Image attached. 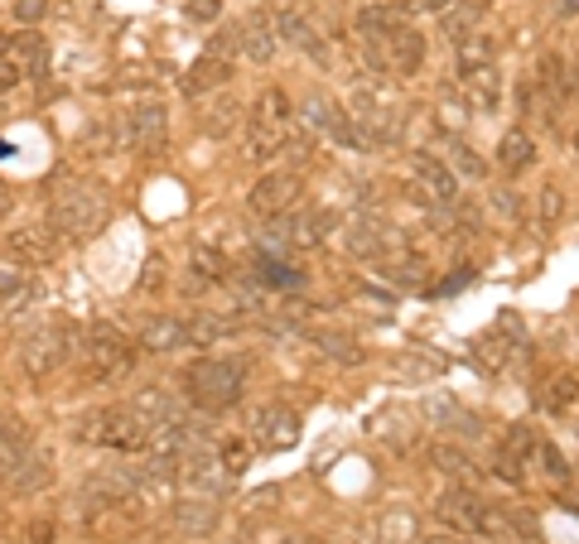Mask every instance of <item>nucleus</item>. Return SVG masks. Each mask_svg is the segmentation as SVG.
<instances>
[{
    "label": "nucleus",
    "mask_w": 579,
    "mask_h": 544,
    "mask_svg": "<svg viewBox=\"0 0 579 544\" xmlns=\"http://www.w3.org/2000/svg\"><path fill=\"white\" fill-rule=\"evenodd\" d=\"M150 429L155 424L140 415L136 405H97V409H82L72 419V434L82 438L87 448H101V453H121V458H140L150 448Z\"/></svg>",
    "instance_id": "f257e3e1"
},
{
    "label": "nucleus",
    "mask_w": 579,
    "mask_h": 544,
    "mask_svg": "<svg viewBox=\"0 0 579 544\" xmlns=\"http://www.w3.org/2000/svg\"><path fill=\"white\" fill-rule=\"evenodd\" d=\"M246 390V362L242 357H198L184 366V395L203 415L232 409Z\"/></svg>",
    "instance_id": "f03ea898"
},
{
    "label": "nucleus",
    "mask_w": 579,
    "mask_h": 544,
    "mask_svg": "<svg viewBox=\"0 0 579 544\" xmlns=\"http://www.w3.org/2000/svg\"><path fill=\"white\" fill-rule=\"evenodd\" d=\"M78 372L87 386H121L136 372V343H126L121 333L101 323L78 343Z\"/></svg>",
    "instance_id": "7ed1b4c3"
},
{
    "label": "nucleus",
    "mask_w": 579,
    "mask_h": 544,
    "mask_svg": "<svg viewBox=\"0 0 579 544\" xmlns=\"http://www.w3.org/2000/svg\"><path fill=\"white\" fill-rule=\"evenodd\" d=\"M101 222H107V198H101V188L68 184V188H58L53 202H49V231L58 237V246L87 241Z\"/></svg>",
    "instance_id": "20e7f679"
},
{
    "label": "nucleus",
    "mask_w": 579,
    "mask_h": 544,
    "mask_svg": "<svg viewBox=\"0 0 579 544\" xmlns=\"http://www.w3.org/2000/svg\"><path fill=\"white\" fill-rule=\"evenodd\" d=\"M78 357V328L72 323H39V328H29L20 337V366L29 380H49L58 376L63 366Z\"/></svg>",
    "instance_id": "39448f33"
},
{
    "label": "nucleus",
    "mask_w": 579,
    "mask_h": 544,
    "mask_svg": "<svg viewBox=\"0 0 579 544\" xmlns=\"http://www.w3.org/2000/svg\"><path fill=\"white\" fill-rule=\"evenodd\" d=\"M362 53H367V63L382 72V78H415V72L425 68V34H420L415 24H401L396 34L362 43Z\"/></svg>",
    "instance_id": "423d86ee"
},
{
    "label": "nucleus",
    "mask_w": 579,
    "mask_h": 544,
    "mask_svg": "<svg viewBox=\"0 0 579 544\" xmlns=\"http://www.w3.org/2000/svg\"><path fill=\"white\" fill-rule=\"evenodd\" d=\"M116 136H121L126 150L155 159L159 150H165V136H169V111H165V101H140V107H130L121 121H116Z\"/></svg>",
    "instance_id": "0eeeda50"
},
{
    "label": "nucleus",
    "mask_w": 579,
    "mask_h": 544,
    "mask_svg": "<svg viewBox=\"0 0 579 544\" xmlns=\"http://www.w3.org/2000/svg\"><path fill=\"white\" fill-rule=\"evenodd\" d=\"M300 194H304V179L295 169H266L252 184V194H246V208H252L256 217H266V222H275V217L300 208Z\"/></svg>",
    "instance_id": "6e6552de"
},
{
    "label": "nucleus",
    "mask_w": 579,
    "mask_h": 544,
    "mask_svg": "<svg viewBox=\"0 0 579 544\" xmlns=\"http://www.w3.org/2000/svg\"><path fill=\"white\" fill-rule=\"evenodd\" d=\"M179 482L188 492H198V496H223L237 487V473L227 467V458L217 448H194V453H184L179 458Z\"/></svg>",
    "instance_id": "1a4fd4ad"
},
{
    "label": "nucleus",
    "mask_w": 579,
    "mask_h": 544,
    "mask_svg": "<svg viewBox=\"0 0 579 544\" xmlns=\"http://www.w3.org/2000/svg\"><path fill=\"white\" fill-rule=\"evenodd\" d=\"M411 184H415V194L434 202V208H454L459 202V174L454 165H449L444 155H434V150H415L411 155Z\"/></svg>",
    "instance_id": "9d476101"
},
{
    "label": "nucleus",
    "mask_w": 579,
    "mask_h": 544,
    "mask_svg": "<svg viewBox=\"0 0 579 544\" xmlns=\"http://www.w3.org/2000/svg\"><path fill=\"white\" fill-rule=\"evenodd\" d=\"M300 116H304V126H310L314 136H324L333 145H343V150H353V111H343L328 92H310V97H304L300 101Z\"/></svg>",
    "instance_id": "9b49d317"
},
{
    "label": "nucleus",
    "mask_w": 579,
    "mask_h": 544,
    "mask_svg": "<svg viewBox=\"0 0 579 544\" xmlns=\"http://www.w3.org/2000/svg\"><path fill=\"white\" fill-rule=\"evenodd\" d=\"M281 222V217H275ZM338 227V217L324 212V208H295L285 212L281 222V246H295V251H318V246L328 241V231Z\"/></svg>",
    "instance_id": "f8f14e48"
},
{
    "label": "nucleus",
    "mask_w": 579,
    "mask_h": 544,
    "mask_svg": "<svg viewBox=\"0 0 579 544\" xmlns=\"http://www.w3.org/2000/svg\"><path fill=\"white\" fill-rule=\"evenodd\" d=\"M136 347H140V352H155V357H169V352H188V347H194L188 318H174V314H150V318H140Z\"/></svg>",
    "instance_id": "ddd939ff"
},
{
    "label": "nucleus",
    "mask_w": 579,
    "mask_h": 544,
    "mask_svg": "<svg viewBox=\"0 0 579 544\" xmlns=\"http://www.w3.org/2000/svg\"><path fill=\"white\" fill-rule=\"evenodd\" d=\"M252 444L256 448H295L300 444V415L290 405H261L256 419H252Z\"/></svg>",
    "instance_id": "4468645a"
},
{
    "label": "nucleus",
    "mask_w": 579,
    "mask_h": 544,
    "mask_svg": "<svg viewBox=\"0 0 579 544\" xmlns=\"http://www.w3.org/2000/svg\"><path fill=\"white\" fill-rule=\"evenodd\" d=\"M237 49L246 63H271L281 53V34H275V14L271 10H252L237 20Z\"/></svg>",
    "instance_id": "2eb2a0df"
},
{
    "label": "nucleus",
    "mask_w": 579,
    "mask_h": 544,
    "mask_svg": "<svg viewBox=\"0 0 579 544\" xmlns=\"http://www.w3.org/2000/svg\"><path fill=\"white\" fill-rule=\"evenodd\" d=\"M275 34H281V43H290L295 53L310 58V63H318V68L333 63V49H328L324 39H318V29L304 20L300 10H275Z\"/></svg>",
    "instance_id": "dca6fc26"
},
{
    "label": "nucleus",
    "mask_w": 579,
    "mask_h": 544,
    "mask_svg": "<svg viewBox=\"0 0 579 544\" xmlns=\"http://www.w3.org/2000/svg\"><path fill=\"white\" fill-rule=\"evenodd\" d=\"M386 241H391L386 222H382V217H367V212H357L353 222H347V231H343L347 256L362 260V266H382V260H386Z\"/></svg>",
    "instance_id": "f3484780"
},
{
    "label": "nucleus",
    "mask_w": 579,
    "mask_h": 544,
    "mask_svg": "<svg viewBox=\"0 0 579 544\" xmlns=\"http://www.w3.org/2000/svg\"><path fill=\"white\" fill-rule=\"evenodd\" d=\"M174 531L188 535V540H208L217 525H223V502L217 496H184V502H174Z\"/></svg>",
    "instance_id": "a211bd4d"
},
{
    "label": "nucleus",
    "mask_w": 579,
    "mask_h": 544,
    "mask_svg": "<svg viewBox=\"0 0 579 544\" xmlns=\"http://www.w3.org/2000/svg\"><path fill=\"white\" fill-rule=\"evenodd\" d=\"M401 24H411V14H405V6H386V0H367V6L357 10V20H353L362 43H376V39L396 34Z\"/></svg>",
    "instance_id": "6ab92c4d"
},
{
    "label": "nucleus",
    "mask_w": 579,
    "mask_h": 544,
    "mask_svg": "<svg viewBox=\"0 0 579 544\" xmlns=\"http://www.w3.org/2000/svg\"><path fill=\"white\" fill-rule=\"evenodd\" d=\"M459 92H463V101H469L473 116H498V107H502V72H498V63L469 72V78L459 82Z\"/></svg>",
    "instance_id": "aec40b11"
},
{
    "label": "nucleus",
    "mask_w": 579,
    "mask_h": 544,
    "mask_svg": "<svg viewBox=\"0 0 579 544\" xmlns=\"http://www.w3.org/2000/svg\"><path fill=\"white\" fill-rule=\"evenodd\" d=\"M6 53L24 78H43V68H49V43H43V34H35V29L6 34Z\"/></svg>",
    "instance_id": "412c9836"
},
{
    "label": "nucleus",
    "mask_w": 579,
    "mask_h": 544,
    "mask_svg": "<svg viewBox=\"0 0 579 544\" xmlns=\"http://www.w3.org/2000/svg\"><path fill=\"white\" fill-rule=\"evenodd\" d=\"M232 82V63L217 53H203L194 68L184 72V97H208V92H223Z\"/></svg>",
    "instance_id": "4be33fe9"
},
{
    "label": "nucleus",
    "mask_w": 579,
    "mask_h": 544,
    "mask_svg": "<svg viewBox=\"0 0 579 544\" xmlns=\"http://www.w3.org/2000/svg\"><path fill=\"white\" fill-rule=\"evenodd\" d=\"M35 299V279H29V266L20 256H0V308H20Z\"/></svg>",
    "instance_id": "5701e85b"
},
{
    "label": "nucleus",
    "mask_w": 579,
    "mask_h": 544,
    "mask_svg": "<svg viewBox=\"0 0 579 544\" xmlns=\"http://www.w3.org/2000/svg\"><path fill=\"white\" fill-rule=\"evenodd\" d=\"M498 63V39L483 34V29H473V34H463L454 43V68H459V78H469V72L478 68H492Z\"/></svg>",
    "instance_id": "b1692460"
},
{
    "label": "nucleus",
    "mask_w": 579,
    "mask_h": 544,
    "mask_svg": "<svg viewBox=\"0 0 579 544\" xmlns=\"http://www.w3.org/2000/svg\"><path fill=\"white\" fill-rule=\"evenodd\" d=\"M492 0H454L444 14H440V29L449 43H459L463 34H473V29H483V14H488Z\"/></svg>",
    "instance_id": "393cba45"
},
{
    "label": "nucleus",
    "mask_w": 579,
    "mask_h": 544,
    "mask_svg": "<svg viewBox=\"0 0 579 544\" xmlns=\"http://www.w3.org/2000/svg\"><path fill=\"white\" fill-rule=\"evenodd\" d=\"M498 169L512 174V179L536 169V140L527 136V130H507V136L498 140Z\"/></svg>",
    "instance_id": "a878e982"
},
{
    "label": "nucleus",
    "mask_w": 579,
    "mask_h": 544,
    "mask_svg": "<svg viewBox=\"0 0 579 544\" xmlns=\"http://www.w3.org/2000/svg\"><path fill=\"white\" fill-rule=\"evenodd\" d=\"M10 256H20L24 266H43V260L53 256V246H58V237L49 227H20V231H10Z\"/></svg>",
    "instance_id": "bb28decb"
},
{
    "label": "nucleus",
    "mask_w": 579,
    "mask_h": 544,
    "mask_svg": "<svg viewBox=\"0 0 579 544\" xmlns=\"http://www.w3.org/2000/svg\"><path fill=\"white\" fill-rule=\"evenodd\" d=\"M242 126V101L237 97H217V101H208V107L198 111V130L203 136H213V140H223V136H232V130Z\"/></svg>",
    "instance_id": "cd10ccee"
},
{
    "label": "nucleus",
    "mask_w": 579,
    "mask_h": 544,
    "mask_svg": "<svg viewBox=\"0 0 579 544\" xmlns=\"http://www.w3.org/2000/svg\"><path fill=\"white\" fill-rule=\"evenodd\" d=\"M252 121H266V126H295V101H290L285 87H261L256 92V107H252Z\"/></svg>",
    "instance_id": "c85d7f7f"
},
{
    "label": "nucleus",
    "mask_w": 579,
    "mask_h": 544,
    "mask_svg": "<svg viewBox=\"0 0 579 544\" xmlns=\"http://www.w3.org/2000/svg\"><path fill=\"white\" fill-rule=\"evenodd\" d=\"M382 275H386L396 289H425V285H430V266H425L420 256H386V260H382Z\"/></svg>",
    "instance_id": "c756f323"
},
{
    "label": "nucleus",
    "mask_w": 579,
    "mask_h": 544,
    "mask_svg": "<svg viewBox=\"0 0 579 544\" xmlns=\"http://www.w3.org/2000/svg\"><path fill=\"white\" fill-rule=\"evenodd\" d=\"M252 270H256L261 285H271V289H300L304 285V275L290 266V260H281V256H256Z\"/></svg>",
    "instance_id": "7c9ffc66"
},
{
    "label": "nucleus",
    "mask_w": 579,
    "mask_h": 544,
    "mask_svg": "<svg viewBox=\"0 0 579 544\" xmlns=\"http://www.w3.org/2000/svg\"><path fill=\"white\" fill-rule=\"evenodd\" d=\"M444 159L454 165L459 179H488V165L478 159V150L469 140H459V136H444Z\"/></svg>",
    "instance_id": "2f4dec72"
},
{
    "label": "nucleus",
    "mask_w": 579,
    "mask_h": 544,
    "mask_svg": "<svg viewBox=\"0 0 579 544\" xmlns=\"http://www.w3.org/2000/svg\"><path fill=\"white\" fill-rule=\"evenodd\" d=\"M188 333H194V347H213V343H223V337L237 333V323L213 314V308H203V314L188 318Z\"/></svg>",
    "instance_id": "473e14b6"
},
{
    "label": "nucleus",
    "mask_w": 579,
    "mask_h": 544,
    "mask_svg": "<svg viewBox=\"0 0 579 544\" xmlns=\"http://www.w3.org/2000/svg\"><path fill=\"white\" fill-rule=\"evenodd\" d=\"M130 405H136V409H140V415L150 419V424L179 415V405H174V395H169L165 386H140L136 395H130Z\"/></svg>",
    "instance_id": "72a5a7b5"
},
{
    "label": "nucleus",
    "mask_w": 579,
    "mask_h": 544,
    "mask_svg": "<svg viewBox=\"0 0 579 544\" xmlns=\"http://www.w3.org/2000/svg\"><path fill=\"white\" fill-rule=\"evenodd\" d=\"M43 477H49V473H43L39 453H24V458H20V467H14V477L6 482V487L24 496V492H39V487H43Z\"/></svg>",
    "instance_id": "f704fd0d"
},
{
    "label": "nucleus",
    "mask_w": 579,
    "mask_h": 544,
    "mask_svg": "<svg viewBox=\"0 0 579 544\" xmlns=\"http://www.w3.org/2000/svg\"><path fill=\"white\" fill-rule=\"evenodd\" d=\"M188 266H194L198 279H213V285H223V279H227V256L223 251H208V246H194Z\"/></svg>",
    "instance_id": "c9c22d12"
},
{
    "label": "nucleus",
    "mask_w": 579,
    "mask_h": 544,
    "mask_svg": "<svg viewBox=\"0 0 579 544\" xmlns=\"http://www.w3.org/2000/svg\"><path fill=\"white\" fill-rule=\"evenodd\" d=\"M314 347L324 352V357H333V362H347V366H353V362L362 357L357 343H353L347 333H314Z\"/></svg>",
    "instance_id": "e433bc0d"
},
{
    "label": "nucleus",
    "mask_w": 579,
    "mask_h": 544,
    "mask_svg": "<svg viewBox=\"0 0 579 544\" xmlns=\"http://www.w3.org/2000/svg\"><path fill=\"white\" fill-rule=\"evenodd\" d=\"M492 477H502L507 487H527V458H517L512 448L492 453Z\"/></svg>",
    "instance_id": "4c0bfd02"
},
{
    "label": "nucleus",
    "mask_w": 579,
    "mask_h": 544,
    "mask_svg": "<svg viewBox=\"0 0 579 544\" xmlns=\"http://www.w3.org/2000/svg\"><path fill=\"white\" fill-rule=\"evenodd\" d=\"M24 444H20V438H14L10 429H6V424H0V487H6V482L14 477V467H20V458H24Z\"/></svg>",
    "instance_id": "58836bf2"
},
{
    "label": "nucleus",
    "mask_w": 579,
    "mask_h": 544,
    "mask_svg": "<svg viewBox=\"0 0 579 544\" xmlns=\"http://www.w3.org/2000/svg\"><path fill=\"white\" fill-rule=\"evenodd\" d=\"M536 217H541V227H556L565 217V194L556 184H541V194H536Z\"/></svg>",
    "instance_id": "ea45409f"
},
{
    "label": "nucleus",
    "mask_w": 579,
    "mask_h": 544,
    "mask_svg": "<svg viewBox=\"0 0 579 544\" xmlns=\"http://www.w3.org/2000/svg\"><path fill=\"white\" fill-rule=\"evenodd\" d=\"M575 395H579V380L575 376H556V380H550V390H546V409H550V415H556V409H570Z\"/></svg>",
    "instance_id": "a19ab883"
},
{
    "label": "nucleus",
    "mask_w": 579,
    "mask_h": 544,
    "mask_svg": "<svg viewBox=\"0 0 579 544\" xmlns=\"http://www.w3.org/2000/svg\"><path fill=\"white\" fill-rule=\"evenodd\" d=\"M536 444H541V438L531 434V424H512V429H507V438H502V448H512L517 458H531Z\"/></svg>",
    "instance_id": "79ce46f5"
},
{
    "label": "nucleus",
    "mask_w": 579,
    "mask_h": 544,
    "mask_svg": "<svg viewBox=\"0 0 579 544\" xmlns=\"http://www.w3.org/2000/svg\"><path fill=\"white\" fill-rule=\"evenodd\" d=\"M536 458H541V467H546V473L556 477V482L570 477V463H565V453H560L556 444H546V438H541V444H536Z\"/></svg>",
    "instance_id": "37998d69"
},
{
    "label": "nucleus",
    "mask_w": 579,
    "mask_h": 544,
    "mask_svg": "<svg viewBox=\"0 0 579 544\" xmlns=\"http://www.w3.org/2000/svg\"><path fill=\"white\" fill-rule=\"evenodd\" d=\"M430 458H434V467H440V473H449V477H469V467H463V463H469V458H463L459 448H449V444H440V448L430 453Z\"/></svg>",
    "instance_id": "c03bdc74"
},
{
    "label": "nucleus",
    "mask_w": 579,
    "mask_h": 544,
    "mask_svg": "<svg viewBox=\"0 0 579 544\" xmlns=\"http://www.w3.org/2000/svg\"><path fill=\"white\" fill-rule=\"evenodd\" d=\"M10 14H14V24H24V29H35L43 14H49V0H14L10 6Z\"/></svg>",
    "instance_id": "a18cd8bd"
},
{
    "label": "nucleus",
    "mask_w": 579,
    "mask_h": 544,
    "mask_svg": "<svg viewBox=\"0 0 579 544\" xmlns=\"http://www.w3.org/2000/svg\"><path fill=\"white\" fill-rule=\"evenodd\" d=\"M208 53H217V58H242V49H237V24H227V29H217L213 34V43H208Z\"/></svg>",
    "instance_id": "49530a36"
},
{
    "label": "nucleus",
    "mask_w": 579,
    "mask_h": 544,
    "mask_svg": "<svg viewBox=\"0 0 579 544\" xmlns=\"http://www.w3.org/2000/svg\"><path fill=\"white\" fill-rule=\"evenodd\" d=\"M405 14H444L454 0H401Z\"/></svg>",
    "instance_id": "de8ad7c7"
},
{
    "label": "nucleus",
    "mask_w": 579,
    "mask_h": 544,
    "mask_svg": "<svg viewBox=\"0 0 579 544\" xmlns=\"http://www.w3.org/2000/svg\"><path fill=\"white\" fill-rule=\"evenodd\" d=\"M492 208H498L502 217H517V212H521V202H517L512 188H492Z\"/></svg>",
    "instance_id": "09e8293b"
},
{
    "label": "nucleus",
    "mask_w": 579,
    "mask_h": 544,
    "mask_svg": "<svg viewBox=\"0 0 579 544\" xmlns=\"http://www.w3.org/2000/svg\"><path fill=\"white\" fill-rule=\"evenodd\" d=\"M217 453H223V458H227L232 473H242V467H246V444H237V438H227V444L217 448Z\"/></svg>",
    "instance_id": "8fccbe9b"
},
{
    "label": "nucleus",
    "mask_w": 579,
    "mask_h": 544,
    "mask_svg": "<svg viewBox=\"0 0 579 544\" xmlns=\"http://www.w3.org/2000/svg\"><path fill=\"white\" fill-rule=\"evenodd\" d=\"M29 535H35V544H53V525L49 521H35V525H29Z\"/></svg>",
    "instance_id": "3c124183"
},
{
    "label": "nucleus",
    "mask_w": 579,
    "mask_h": 544,
    "mask_svg": "<svg viewBox=\"0 0 579 544\" xmlns=\"http://www.w3.org/2000/svg\"><path fill=\"white\" fill-rule=\"evenodd\" d=\"M14 212V194H10V184H0V222Z\"/></svg>",
    "instance_id": "603ef678"
},
{
    "label": "nucleus",
    "mask_w": 579,
    "mask_h": 544,
    "mask_svg": "<svg viewBox=\"0 0 579 544\" xmlns=\"http://www.w3.org/2000/svg\"><path fill=\"white\" fill-rule=\"evenodd\" d=\"M556 14H560V20H575V14H579V0H556Z\"/></svg>",
    "instance_id": "864d4df0"
},
{
    "label": "nucleus",
    "mask_w": 579,
    "mask_h": 544,
    "mask_svg": "<svg viewBox=\"0 0 579 544\" xmlns=\"http://www.w3.org/2000/svg\"><path fill=\"white\" fill-rule=\"evenodd\" d=\"M415 544H459V540H454V531H449V535H425V540H415Z\"/></svg>",
    "instance_id": "5fc2aeb1"
},
{
    "label": "nucleus",
    "mask_w": 579,
    "mask_h": 544,
    "mask_svg": "<svg viewBox=\"0 0 579 544\" xmlns=\"http://www.w3.org/2000/svg\"><path fill=\"white\" fill-rule=\"evenodd\" d=\"M290 544H318V540H310V535H300V540H290Z\"/></svg>",
    "instance_id": "6e6d98bb"
},
{
    "label": "nucleus",
    "mask_w": 579,
    "mask_h": 544,
    "mask_svg": "<svg viewBox=\"0 0 579 544\" xmlns=\"http://www.w3.org/2000/svg\"><path fill=\"white\" fill-rule=\"evenodd\" d=\"M575 155H579V130H575Z\"/></svg>",
    "instance_id": "4d7b16f0"
},
{
    "label": "nucleus",
    "mask_w": 579,
    "mask_h": 544,
    "mask_svg": "<svg viewBox=\"0 0 579 544\" xmlns=\"http://www.w3.org/2000/svg\"><path fill=\"white\" fill-rule=\"evenodd\" d=\"M362 6H367V0H362Z\"/></svg>",
    "instance_id": "13d9d810"
}]
</instances>
